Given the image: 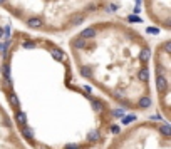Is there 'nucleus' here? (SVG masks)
<instances>
[{"label": "nucleus", "mask_w": 171, "mask_h": 149, "mask_svg": "<svg viewBox=\"0 0 171 149\" xmlns=\"http://www.w3.org/2000/svg\"><path fill=\"white\" fill-rule=\"evenodd\" d=\"M89 139H91V141H96V139H97V132H91V134H89Z\"/></svg>", "instance_id": "nucleus-21"}, {"label": "nucleus", "mask_w": 171, "mask_h": 149, "mask_svg": "<svg viewBox=\"0 0 171 149\" xmlns=\"http://www.w3.org/2000/svg\"><path fill=\"white\" fill-rule=\"evenodd\" d=\"M0 39H2V29H0Z\"/></svg>", "instance_id": "nucleus-28"}, {"label": "nucleus", "mask_w": 171, "mask_h": 149, "mask_svg": "<svg viewBox=\"0 0 171 149\" xmlns=\"http://www.w3.org/2000/svg\"><path fill=\"white\" fill-rule=\"evenodd\" d=\"M84 18H86L84 15H74V17H72V24H74V25H79V24L84 22Z\"/></svg>", "instance_id": "nucleus-10"}, {"label": "nucleus", "mask_w": 171, "mask_h": 149, "mask_svg": "<svg viewBox=\"0 0 171 149\" xmlns=\"http://www.w3.org/2000/svg\"><path fill=\"white\" fill-rule=\"evenodd\" d=\"M67 149H77V146H74V144H67Z\"/></svg>", "instance_id": "nucleus-26"}, {"label": "nucleus", "mask_w": 171, "mask_h": 149, "mask_svg": "<svg viewBox=\"0 0 171 149\" xmlns=\"http://www.w3.org/2000/svg\"><path fill=\"white\" fill-rule=\"evenodd\" d=\"M119 131H121V129L117 126H113V132H119Z\"/></svg>", "instance_id": "nucleus-25"}, {"label": "nucleus", "mask_w": 171, "mask_h": 149, "mask_svg": "<svg viewBox=\"0 0 171 149\" xmlns=\"http://www.w3.org/2000/svg\"><path fill=\"white\" fill-rule=\"evenodd\" d=\"M4 77H5V80H10V66L8 64H5V67H4Z\"/></svg>", "instance_id": "nucleus-11"}, {"label": "nucleus", "mask_w": 171, "mask_h": 149, "mask_svg": "<svg viewBox=\"0 0 171 149\" xmlns=\"http://www.w3.org/2000/svg\"><path fill=\"white\" fill-rule=\"evenodd\" d=\"M107 8H109V10H107V12H116V5H114V4H111V5H107Z\"/></svg>", "instance_id": "nucleus-22"}, {"label": "nucleus", "mask_w": 171, "mask_h": 149, "mask_svg": "<svg viewBox=\"0 0 171 149\" xmlns=\"http://www.w3.org/2000/svg\"><path fill=\"white\" fill-rule=\"evenodd\" d=\"M5 2H7V0H0V4H2V5H4V4H5Z\"/></svg>", "instance_id": "nucleus-27"}, {"label": "nucleus", "mask_w": 171, "mask_h": 149, "mask_svg": "<svg viewBox=\"0 0 171 149\" xmlns=\"http://www.w3.org/2000/svg\"><path fill=\"white\" fill-rule=\"evenodd\" d=\"M113 116H114V117H123V116H124V112H123L121 109H116V111L113 112Z\"/></svg>", "instance_id": "nucleus-18"}, {"label": "nucleus", "mask_w": 171, "mask_h": 149, "mask_svg": "<svg viewBox=\"0 0 171 149\" xmlns=\"http://www.w3.org/2000/svg\"><path fill=\"white\" fill-rule=\"evenodd\" d=\"M161 132H163L164 136H169V126H168V124H163V126H161Z\"/></svg>", "instance_id": "nucleus-13"}, {"label": "nucleus", "mask_w": 171, "mask_h": 149, "mask_svg": "<svg viewBox=\"0 0 171 149\" xmlns=\"http://www.w3.org/2000/svg\"><path fill=\"white\" fill-rule=\"evenodd\" d=\"M148 76H149L148 69H141V70H139V79H141V80H146V79H148Z\"/></svg>", "instance_id": "nucleus-12"}, {"label": "nucleus", "mask_w": 171, "mask_h": 149, "mask_svg": "<svg viewBox=\"0 0 171 149\" xmlns=\"http://www.w3.org/2000/svg\"><path fill=\"white\" fill-rule=\"evenodd\" d=\"M22 134H24V138L27 139V141H32L34 139V134H32V129H29V127H25L22 131Z\"/></svg>", "instance_id": "nucleus-8"}, {"label": "nucleus", "mask_w": 171, "mask_h": 149, "mask_svg": "<svg viewBox=\"0 0 171 149\" xmlns=\"http://www.w3.org/2000/svg\"><path fill=\"white\" fill-rule=\"evenodd\" d=\"M94 35H96V30L91 29V27H89V29H84L82 32L79 34V37H82V39H91V37H94Z\"/></svg>", "instance_id": "nucleus-2"}, {"label": "nucleus", "mask_w": 171, "mask_h": 149, "mask_svg": "<svg viewBox=\"0 0 171 149\" xmlns=\"http://www.w3.org/2000/svg\"><path fill=\"white\" fill-rule=\"evenodd\" d=\"M94 109H96V111L101 109V102H99V101H94Z\"/></svg>", "instance_id": "nucleus-23"}, {"label": "nucleus", "mask_w": 171, "mask_h": 149, "mask_svg": "<svg viewBox=\"0 0 171 149\" xmlns=\"http://www.w3.org/2000/svg\"><path fill=\"white\" fill-rule=\"evenodd\" d=\"M24 49H34L35 47V44H34V42H24Z\"/></svg>", "instance_id": "nucleus-17"}, {"label": "nucleus", "mask_w": 171, "mask_h": 149, "mask_svg": "<svg viewBox=\"0 0 171 149\" xmlns=\"http://www.w3.org/2000/svg\"><path fill=\"white\" fill-rule=\"evenodd\" d=\"M51 54H52V57H54L55 60H62V59H64V55H62V52H61V50H57V49H54V50H51Z\"/></svg>", "instance_id": "nucleus-9"}, {"label": "nucleus", "mask_w": 171, "mask_h": 149, "mask_svg": "<svg viewBox=\"0 0 171 149\" xmlns=\"http://www.w3.org/2000/svg\"><path fill=\"white\" fill-rule=\"evenodd\" d=\"M15 119H17V122L20 124V126H24V124L27 122V117H25V114H24V112H18V111H17V114H15Z\"/></svg>", "instance_id": "nucleus-5"}, {"label": "nucleus", "mask_w": 171, "mask_h": 149, "mask_svg": "<svg viewBox=\"0 0 171 149\" xmlns=\"http://www.w3.org/2000/svg\"><path fill=\"white\" fill-rule=\"evenodd\" d=\"M133 119H134V116H124L123 122H124V124H129V122H131Z\"/></svg>", "instance_id": "nucleus-19"}, {"label": "nucleus", "mask_w": 171, "mask_h": 149, "mask_svg": "<svg viewBox=\"0 0 171 149\" xmlns=\"http://www.w3.org/2000/svg\"><path fill=\"white\" fill-rule=\"evenodd\" d=\"M81 72H82V76H84V77H91V70L86 69V67H82V69H81Z\"/></svg>", "instance_id": "nucleus-15"}, {"label": "nucleus", "mask_w": 171, "mask_h": 149, "mask_svg": "<svg viewBox=\"0 0 171 149\" xmlns=\"http://www.w3.org/2000/svg\"><path fill=\"white\" fill-rule=\"evenodd\" d=\"M146 32H148V34H158L159 30H158V29H154V27H149V29L146 30Z\"/></svg>", "instance_id": "nucleus-20"}, {"label": "nucleus", "mask_w": 171, "mask_h": 149, "mask_svg": "<svg viewBox=\"0 0 171 149\" xmlns=\"http://www.w3.org/2000/svg\"><path fill=\"white\" fill-rule=\"evenodd\" d=\"M8 44V42H7ZM7 44H0V50H5V49H7Z\"/></svg>", "instance_id": "nucleus-24"}, {"label": "nucleus", "mask_w": 171, "mask_h": 149, "mask_svg": "<svg viewBox=\"0 0 171 149\" xmlns=\"http://www.w3.org/2000/svg\"><path fill=\"white\" fill-rule=\"evenodd\" d=\"M127 20H129V22H141V18L136 17V15H129V17H127Z\"/></svg>", "instance_id": "nucleus-16"}, {"label": "nucleus", "mask_w": 171, "mask_h": 149, "mask_svg": "<svg viewBox=\"0 0 171 149\" xmlns=\"http://www.w3.org/2000/svg\"><path fill=\"white\" fill-rule=\"evenodd\" d=\"M156 86H158V91H166L168 89V82L163 76H158L156 77Z\"/></svg>", "instance_id": "nucleus-1"}, {"label": "nucleus", "mask_w": 171, "mask_h": 149, "mask_svg": "<svg viewBox=\"0 0 171 149\" xmlns=\"http://www.w3.org/2000/svg\"><path fill=\"white\" fill-rule=\"evenodd\" d=\"M84 45H86V39H82V37H77V39L72 40V47L76 49H82Z\"/></svg>", "instance_id": "nucleus-4"}, {"label": "nucleus", "mask_w": 171, "mask_h": 149, "mask_svg": "<svg viewBox=\"0 0 171 149\" xmlns=\"http://www.w3.org/2000/svg\"><path fill=\"white\" fill-rule=\"evenodd\" d=\"M141 59H143V60H148V59H149V50H146V49H144V50H141Z\"/></svg>", "instance_id": "nucleus-14"}, {"label": "nucleus", "mask_w": 171, "mask_h": 149, "mask_svg": "<svg viewBox=\"0 0 171 149\" xmlns=\"http://www.w3.org/2000/svg\"><path fill=\"white\" fill-rule=\"evenodd\" d=\"M8 101H10L12 107H15V109H17V107H18V99H17V96H15L14 92H12V94L8 96Z\"/></svg>", "instance_id": "nucleus-7"}, {"label": "nucleus", "mask_w": 171, "mask_h": 149, "mask_svg": "<svg viewBox=\"0 0 171 149\" xmlns=\"http://www.w3.org/2000/svg\"><path fill=\"white\" fill-rule=\"evenodd\" d=\"M149 105H151V99L149 97H143L141 101H139V107H141V109H148Z\"/></svg>", "instance_id": "nucleus-6"}, {"label": "nucleus", "mask_w": 171, "mask_h": 149, "mask_svg": "<svg viewBox=\"0 0 171 149\" xmlns=\"http://www.w3.org/2000/svg\"><path fill=\"white\" fill-rule=\"evenodd\" d=\"M27 25H29L30 29H39V27L42 25V20H40V18H29V20H27Z\"/></svg>", "instance_id": "nucleus-3"}]
</instances>
